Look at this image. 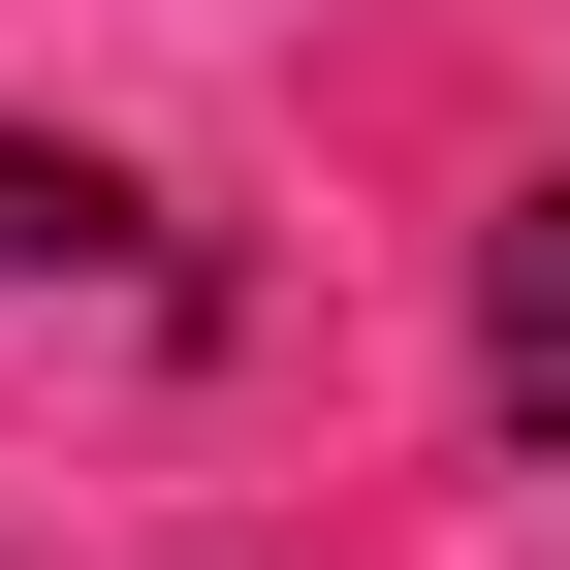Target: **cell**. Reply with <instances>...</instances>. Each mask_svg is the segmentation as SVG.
<instances>
[{
  "instance_id": "1",
  "label": "cell",
  "mask_w": 570,
  "mask_h": 570,
  "mask_svg": "<svg viewBox=\"0 0 570 570\" xmlns=\"http://www.w3.org/2000/svg\"><path fill=\"white\" fill-rule=\"evenodd\" d=\"M0 285H32V317H190L159 190H127V159H63V127H0Z\"/></svg>"
},
{
  "instance_id": "2",
  "label": "cell",
  "mask_w": 570,
  "mask_h": 570,
  "mask_svg": "<svg viewBox=\"0 0 570 570\" xmlns=\"http://www.w3.org/2000/svg\"><path fill=\"white\" fill-rule=\"evenodd\" d=\"M475 412H508V444L570 475V159L508 190V223H475Z\"/></svg>"
}]
</instances>
